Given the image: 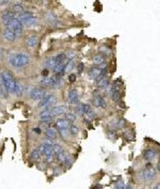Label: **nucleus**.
Wrapping results in <instances>:
<instances>
[{
	"mask_svg": "<svg viewBox=\"0 0 160 189\" xmlns=\"http://www.w3.org/2000/svg\"><path fill=\"white\" fill-rule=\"evenodd\" d=\"M93 104L95 107H101L103 109H105L107 106L106 101L104 100L102 96L100 95H97L95 96L93 100Z\"/></svg>",
	"mask_w": 160,
	"mask_h": 189,
	"instance_id": "9",
	"label": "nucleus"
},
{
	"mask_svg": "<svg viewBox=\"0 0 160 189\" xmlns=\"http://www.w3.org/2000/svg\"><path fill=\"white\" fill-rule=\"evenodd\" d=\"M46 136L49 140H54L57 137V133L56 131L53 129H48L46 131Z\"/></svg>",
	"mask_w": 160,
	"mask_h": 189,
	"instance_id": "19",
	"label": "nucleus"
},
{
	"mask_svg": "<svg viewBox=\"0 0 160 189\" xmlns=\"http://www.w3.org/2000/svg\"><path fill=\"white\" fill-rule=\"evenodd\" d=\"M124 125V121L123 120H120L118 122V126H119V128H122Z\"/></svg>",
	"mask_w": 160,
	"mask_h": 189,
	"instance_id": "41",
	"label": "nucleus"
},
{
	"mask_svg": "<svg viewBox=\"0 0 160 189\" xmlns=\"http://www.w3.org/2000/svg\"><path fill=\"white\" fill-rule=\"evenodd\" d=\"M100 52H101V53L103 54V55H110L111 54V49L108 47H106V46H101V47L99 49Z\"/></svg>",
	"mask_w": 160,
	"mask_h": 189,
	"instance_id": "31",
	"label": "nucleus"
},
{
	"mask_svg": "<svg viewBox=\"0 0 160 189\" xmlns=\"http://www.w3.org/2000/svg\"><path fill=\"white\" fill-rule=\"evenodd\" d=\"M49 74V71L47 70V69H45V70H43V71L41 72V75L45 76V77H46Z\"/></svg>",
	"mask_w": 160,
	"mask_h": 189,
	"instance_id": "42",
	"label": "nucleus"
},
{
	"mask_svg": "<svg viewBox=\"0 0 160 189\" xmlns=\"http://www.w3.org/2000/svg\"><path fill=\"white\" fill-rule=\"evenodd\" d=\"M74 67H75V62L73 61V60H69L65 65V67L64 68V71L65 72L71 71L73 69Z\"/></svg>",
	"mask_w": 160,
	"mask_h": 189,
	"instance_id": "23",
	"label": "nucleus"
},
{
	"mask_svg": "<svg viewBox=\"0 0 160 189\" xmlns=\"http://www.w3.org/2000/svg\"><path fill=\"white\" fill-rule=\"evenodd\" d=\"M34 130L35 131V132H37L38 133H41V129H38V128H36V129H34Z\"/></svg>",
	"mask_w": 160,
	"mask_h": 189,
	"instance_id": "44",
	"label": "nucleus"
},
{
	"mask_svg": "<svg viewBox=\"0 0 160 189\" xmlns=\"http://www.w3.org/2000/svg\"><path fill=\"white\" fill-rule=\"evenodd\" d=\"M126 189H133L130 186H128L126 187Z\"/></svg>",
	"mask_w": 160,
	"mask_h": 189,
	"instance_id": "46",
	"label": "nucleus"
},
{
	"mask_svg": "<svg viewBox=\"0 0 160 189\" xmlns=\"http://www.w3.org/2000/svg\"><path fill=\"white\" fill-rule=\"evenodd\" d=\"M51 140L48 139V141L45 142L44 144L45 149L43 154L46 155V159L48 162H52L53 160V145L52 142L50 141Z\"/></svg>",
	"mask_w": 160,
	"mask_h": 189,
	"instance_id": "5",
	"label": "nucleus"
},
{
	"mask_svg": "<svg viewBox=\"0 0 160 189\" xmlns=\"http://www.w3.org/2000/svg\"><path fill=\"white\" fill-rule=\"evenodd\" d=\"M157 155V152H156L153 149L147 150L144 153V157L146 160H150L153 159Z\"/></svg>",
	"mask_w": 160,
	"mask_h": 189,
	"instance_id": "17",
	"label": "nucleus"
},
{
	"mask_svg": "<svg viewBox=\"0 0 160 189\" xmlns=\"http://www.w3.org/2000/svg\"><path fill=\"white\" fill-rule=\"evenodd\" d=\"M3 35L4 37H5L6 40L8 41H13L15 40L16 38V34H15L14 31L13 30H11V28H7L4 30L3 32Z\"/></svg>",
	"mask_w": 160,
	"mask_h": 189,
	"instance_id": "13",
	"label": "nucleus"
},
{
	"mask_svg": "<svg viewBox=\"0 0 160 189\" xmlns=\"http://www.w3.org/2000/svg\"><path fill=\"white\" fill-rule=\"evenodd\" d=\"M1 78L6 90L9 93H14L16 82L13 77L9 73L3 72L1 75Z\"/></svg>",
	"mask_w": 160,
	"mask_h": 189,
	"instance_id": "1",
	"label": "nucleus"
},
{
	"mask_svg": "<svg viewBox=\"0 0 160 189\" xmlns=\"http://www.w3.org/2000/svg\"><path fill=\"white\" fill-rule=\"evenodd\" d=\"M46 20H47V21L49 23V24H52V25H56L57 23V19L56 18V16H54V15L52 13H48L46 14Z\"/></svg>",
	"mask_w": 160,
	"mask_h": 189,
	"instance_id": "22",
	"label": "nucleus"
},
{
	"mask_svg": "<svg viewBox=\"0 0 160 189\" xmlns=\"http://www.w3.org/2000/svg\"><path fill=\"white\" fill-rule=\"evenodd\" d=\"M13 10L15 11V12L17 13H21L23 11V7L20 5H16L14 6L13 8Z\"/></svg>",
	"mask_w": 160,
	"mask_h": 189,
	"instance_id": "38",
	"label": "nucleus"
},
{
	"mask_svg": "<svg viewBox=\"0 0 160 189\" xmlns=\"http://www.w3.org/2000/svg\"><path fill=\"white\" fill-rule=\"evenodd\" d=\"M23 92H24V88H23V86L19 82H16L14 93H16L17 96H18V97H20V96H21L23 95Z\"/></svg>",
	"mask_w": 160,
	"mask_h": 189,
	"instance_id": "21",
	"label": "nucleus"
},
{
	"mask_svg": "<svg viewBox=\"0 0 160 189\" xmlns=\"http://www.w3.org/2000/svg\"><path fill=\"white\" fill-rule=\"evenodd\" d=\"M41 154L38 149L33 150L32 153H31V159L33 160H36L40 159Z\"/></svg>",
	"mask_w": 160,
	"mask_h": 189,
	"instance_id": "33",
	"label": "nucleus"
},
{
	"mask_svg": "<svg viewBox=\"0 0 160 189\" xmlns=\"http://www.w3.org/2000/svg\"><path fill=\"white\" fill-rule=\"evenodd\" d=\"M56 128L60 130V132L63 133L68 130L69 126V123L66 120L58 119L56 122Z\"/></svg>",
	"mask_w": 160,
	"mask_h": 189,
	"instance_id": "8",
	"label": "nucleus"
},
{
	"mask_svg": "<svg viewBox=\"0 0 160 189\" xmlns=\"http://www.w3.org/2000/svg\"><path fill=\"white\" fill-rule=\"evenodd\" d=\"M22 23L20 20H18V18H14L11 21L10 23V24L7 26V28H11L14 31V32L16 34V36H20L22 34Z\"/></svg>",
	"mask_w": 160,
	"mask_h": 189,
	"instance_id": "3",
	"label": "nucleus"
},
{
	"mask_svg": "<svg viewBox=\"0 0 160 189\" xmlns=\"http://www.w3.org/2000/svg\"><path fill=\"white\" fill-rule=\"evenodd\" d=\"M70 132H71V135H76L79 132V129L78 128L76 125H72L71 126H70Z\"/></svg>",
	"mask_w": 160,
	"mask_h": 189,
	"instance_id": "36",
	"label": "nucleus"
},
{
	"mask_svg": "<svg viewBox=\"0 0 160 189\" xmlns=\"http://www.w3.org/2000/svg\"><path fill=\"white\" fill-rule=\"evenodd\" d=\"M111 95H112V99L116 103H119L121 101V94L120 90L114 89H111Z\"/></svg>",
	"mask_w": 160,
	"mask_h": 189,
	"instance_id": "18",
	"label": "nucleus"
},
{
	"mask_svg": "<svg viewBox=\"0 0 160 189\" xmlns=\"http://www.w3.org/2000/svg\"><path fill=\"white\" fill-rule=\"evenodd\" d=\"M14 18V14L12 12H10V11H6L5 13H3L2 16V21L3 23L5 26H8L10 23L11 21V20Z\"/></svg>",
	"mask_w": 160,
	"mask_h": 189,
	"instance_id": "14",
	"label": "nucleus"
},
{
	"mask_svg": "<svg viewBox=\"0 0 160 189\" xmlns=\"http://www.w3.org/2000/svg\"><path fill=\"white\" fill-rule=\"evenodd\" d=\"M68 79H69V81L70 82L73 83V82H75L76 80V76L75 74H71L69 76Z\"/></svg>",
	"mask_w": 160,
	"mask_h": 189,
	"instance_id": "40",
	"label": "nucleus"
},
{
	"mask_svg": "<svg viewBox=\"0 0 160 189\" xmlns=\"http://www.w3.org/2000/svg\"><path fill=\"white\" fill-rule=\"evenodd\" d=\"M108 84V79L106 78V77L104 76V78H103L102 79L98 82L97 86L99 88H105L106 87H107Z\"/></svg>",
	"mask_w": 160,
	"mask_h": 189,
	"instance_id": "27",
	"label": "nucleus"
},
{
	"mask_svg": "<svg viewBox=\"0 0 160 189\" xmlns=\"http://www.w3.org/2000/svg\"><path fill=\"white\" fill-rule=\"evenodd\" d=\"M80 110L82 113L84 114H88L89 111L91 110L90 106H89L88 104H82L81 107H80Z\"/></svg>",
	"mask_w": 160,
	"mask_h": 189,
	"instance_id": "32",
	"label": "nucleus"
},
{
	"mask_svg": "<svg viewBox=\"0 0 160 189\" xmlns=\"http://www.w3.org/2000/svg\"><path fill=\"white\" fill-rule=\"evenodd\" d=\"M66 58V56L65 53H60V54H58V55L56 57H54V58H55L56 64H58V63H61L64 62V61L65 60Z\"/></svg>",
	"mask_w": 160,
	"mask_h": 189,
	"instance_id": "30",
	"label": "nucleus"
},
{
	"mask_svg": "<svg viewBox=\"0 0 160 189\" xmlns=\"http://www.w3.org/2000/svg\"><path fill=\"white\" fill-rule=\"evenodd\" d=\"M53 147V152L55 153L56 155H59V154H60L62 152H63V148H62V147L60 145L54 144Z\"/></svg>",
	"mask_w": 160,
	"mask_h": 189,
	"instance_id": "34",
	"label": "nucleus"
},
{
	"mask_svg": "<svg viewBox=\"0 0 160 189\" xmlns=\"http://www.w3.org/2000/svg\"><path fill=\"white\" fill-rule=\"evenodd\" d=\"M1 55H2V52H1V49L0 48V58H1Z\"/></svg>",
	"mask_w": 160,
	"mask_h": 189,
	"instance_id": "47",
	"label": "nucleus"
},
{
	"mask_svg": "<svg viewBox=\"0 0 160 189\" xmlns=\"http://www.w3.org/2000/svg\"><path fill=\"white\" fill-rule=\"evenodd\" d=\"M69 102L71 103H76L78 101V95L76 90H72L69 91L68 95Z\"/></svg>",
	"mask_w": 160,
	"mask_h": 189,
	"instance_id": "16",
	"label": "nucleus"
},
{
	"mask_svg": "<svg viewBox=\"0 0 160 189\" xmlns=\"http://www.w3.org/2000/svg\"><path fill=\"white\" fill-rule=\"evenodd\" d=\"M84 70V64L83 63H79L78 66V73L79 75H81L82 73H83Z\"/></svg>",
	"mask_w": 160,
	"mask_h": 189,
	"instance_id": "39",
	"label": "nucleus"
},
{
	"mask_svg": "<svg viewBox=\"0 0 160 189\" xmlns=\"http://www.w3.org/2000/svg\"><path fill=\"white\" fill-rule=\"evenodd\" d=\"M65 65H66V63L65 64L63 62L56 64V66L54 68V71L55 73H57L64 71V68L65 67Z\"/></svg>",
	"mask_w": 160,
	"mask_h": 189,
	"instance_id": "29",
	"label": "nucleus"
},
{
	"mask_svg": "<svg viewBox=\"0 0 160 189\" xmlns=\"http://www.w3.org/2000/svg\"><path fill=\"white\" fill-rule=\"evenodd\" d=\"M40 117L41 118V120L43 122H49L52 120V115H51L50 111L45 110L43 111L42 112L40 113Z\"/></svg>",
	"mask_w": 160,
	"mask_h": 189,
	"instance_id": "15",
	"label": "nucleus"
},
{
	"mask_svg": "<svg viewBox=\"0 0 160 189\" xmlns=\"http://www.w3.org/2000/svg\"><path fill=\"white\" fill-rule=\"evenodd\" d=\"M124 136L128 140H133L135 138V135L133 132L131 130H126L124 132Z\"/></svg>",
	"mask_w": 160,
	"mask_h": 189,
	"instance_id": "28",
	"label": "nucleus"
},
{
	"mask_svg": "<svg viewBox=\"0 0 160 189\" xmlns=\"http://www.w3.org/2000/svg\"><path fill=\"white\" fill-rule=\"evenodd\" d=\"M46 91L40 88H35L32 91V93L30 94L31 98L34 100H41L43 98L46 96Z\"/></svg>",
	"mask_w": 160,
	"mask_h": 189,
	"instance_id": "7",
	"label": "nucleus"
},
{
	"mask_svg": "<svg viewBox=\"0 0 160 189\" xmlns=\"http://www.w3.org/2000/svg\"><path fill=\"white\" fill-rule=\"evenodd\" d=\"M154 189H160V183L157 184V186L155 187Z\"/></svg>",
	"mask_w": 160,
	"mask_h": 189,
	"instance_id": "45",
	"label": "nucleus"
},
{
	"mask_svg": "<svg viewBox=\"0 0 160 189\" xmlns=\"http://www.w3.org/2000/svg\"><path fill=\"white\" fill-rule=\"evenodd\" d=\"M65 118L68 122H73L76 120V116L74 114L71 113H68L65 114Z\"/></svg>",
	"mask_w": 160,
	"mask_h": 189,
	"instance_id": "35",
	"label": "nucleus"
},
{
	"mask_svg": "<svg viewBox=\"0 0 160 189\" xmlns=\"http://www.w3.org/2000/svg\"><path fill=\"white\" fill-rule=\"evenodd\" d=\"M116 189H126V188L123 181L119 180L116 185Z\"/></svg>",
	"mask_w": 160,
	"mask_h": 189,
	"instance_id": "37",
	"label": "nucleus"
},
{
	"mask_svg": "<svg viewBox=\"0 0 160 189\" xmlns=\"http://www.w3.org/2000/svg\"><path fill=\"white\" fill-rule=\"evenodd\" d=\"M30 58L25 54H17L11 59V63L15 67H22L28 65L30 62Z\"/></svg>",
	"mask_w": 160,
	"mask_h": 189,
	"instance_id": "2",
	"label": "nucleus"
},
{
	"mask_svg": "<svg viewBox=\"0 0 160 189\" xmlns=\"http://www.w3.org/2000/svg\"><path fill=\"white\" fill-rule=\"evenodd\" d=\"M144 179L146 180H153L156 176V171L152 167H149L146 168L143 172Z\"/></svg>",
	"mask_w": 160,
	"mask_h": 189,
	"instance_id": "10",
	"label": "nucleus"
},
{
	"mask_svg": "<svg viewBox=\"0 0 160 189\" xmlns=\"http://www.w3.org/2000/svg\"><path fill=\"white\" fill-rule=\"evenodd\" d=\"M56 63L54 57L50 58L47 60V61H46V63H45L46 67L48 68H54V67L56 66Z\"/></svg>",
	"mask_w": 160,
	"mask_h": 189,
	"instance_id": "24",
	"label": "nucleus"
},
{
	"mask_svg": "<svg viewBox=\"0 0 160 189\" xmlns=\"http://www.w3.org/2000/svg\"><path fill=\"white\" fill-rule=\"evenodd\" d=\"M93 61L96 65H101L104 61V58L103 55H96L93 57Z\"/></svg>",
	"mask_w": 160,
	"mask_h": 189,
	"instance_id": "26",
	"label": "nucleus"
},
{
	"mask_svg": "<svg viewBox=\"0 0 160 189\" xmlns=\"http://www.w3.org/2000/svg\"><path fill=\"white\" fill-rule=\"evenodd\" d=\"M10 0H0V5H5L9 2Z\"/></svg>",
	"mask_w": 160,
	"mask_h": 189,
	"instance_id": "43",
	"label": "nucleus"
},
{
	"mask_svg": "<svg viewBox=\"0 0 160 189\" xmlns=\"http://www.w3.org/2000/svg\"><path fill=\"white\" fill-rule=\"evenodd\" d=\"M56 102V98L54 95H46L41 100L38 106L40 107H46L51 106Z\"/></svg>",
	"mask_w": 160,
	"mask_h": 189,
	"instance_id": "6",
	"label": "nucleus"
},
{
	"mask_svg": "<svg viewBox=\"0 0 160 189\" xmlns=\"http://www.w3.org/2000/svg\"><path fill=\"white\" fill-rule=\"evenodd\" d=\"M19 20L22 25L26 26H32L37 23V18L33 16H31L28 13L21 14L19 16Z\"/></svg>",
	"mask_w": 160,
	"mask_h": 189,
	"instance_id": "4",
	"label": "nucleus"
},
{
	"mask_svg": "<svg viewBox=\"0 0 160 189\" xmlns=\"http://www.w3.org/2000/svg\"><path fill=\"white\" fill-rule=\"evenodd\" d=\"M103 70L100 67H93L89 71L88 75L89 78L91 80H96V78L100 76V75L102 72Z\"/></svg>",
	"mask_w": 160,
	"mask_h": 189,
	"instance_id": "12",
	"label": "nucleus"
},
{
	"mask_svg": "<svg viewBox=\"0 0 160 189\" xmlns=\"http://www.w3.org/2000/svg\"><path fill=\"white\" fill-rule=\"evenodd\" d=\"M38 43V38L35 36H30L27 40V45L30 47H35Z\"/></svg>",
	"mask_w": 160,
	"mask_h": 189,
	"instance_id": "20",
	"label": "nucleus"
},
{
	"mask_svg": "<svg viewBox=\"0 0 160 189\" xmlns=\"http://www.w3.org/2000/svg\"><path fill=\"white\" fill-rule=\"evenodd\" d=\"M66 110H67V108H66V107H65L64 105L56 106V107H53V109L51 110L50 113H51V115H52V117L58 116V115L65 113Z\"/></svg>",
	"mask_w": 160,
	"mask_h": 189,
	"instance_id": "11",
	"label": "nucleus"
},
{
	"mask_svg": "<svg viewBox=\"0 0 160 189\" xmlns=\"http://www.w3.org/2000/svg\"><path fill=\"white\" fill-rule=\"evenodd\" d=\"M40 83L42 86L44 87H49L52 86V78H46L45 77L44 78L41 80Z\"/></svg>",
	"mask_w": 160,
	"mask_h": 189,
	"instance_id": "25",
	"label": "nucleus"
}]
</instances>
